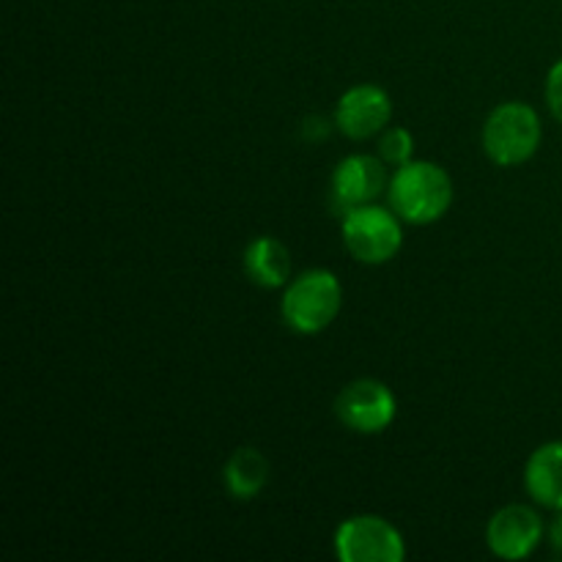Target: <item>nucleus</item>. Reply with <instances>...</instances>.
<instances>
[{"label":"nucleus","mask_w":562,"mask_h":562,"mask_svg":"<svg viewBox=\"0 0 562 562\" xmlns=\"http://www.w3.org/2000/svg\"><path fill=\"white\" fill-rule=\"evenodd\" d=\"M225 488L234 499H256L269 481V461L258 448H239L231 453L223 470Z\"/></svg>","instance_id":"12"},{"label":"nucleus","mask_w":562,"mask_h":562,"mask_svg":"<svg viewBox=\"0 0 562 562\" xmlns=\"http://www.w3.org/2000/svg\"><path fill=\"white\" fill-rule=\"evenodd\" d=\"M335 554L340 562H404V536L387 519L373 514L351 516L335 530Z\"/></svg>","instance_id":"5"},{"label":"nucleus","mask_w":562,"mask_h":562,"mask_svg":"<svg viewBox=\"0 0 562 562\" xmlns=\"http://www.w3.org/2000/svg\"><path fill=\"white\" fill-rule=\"evenodd\" d=\"M525 488L541 508L562 510V439L532 450L525 467Z\"/></svg>","instance_id":"10"},{"label":"nucleus","mask_w":562,"mask_h":562,"mask_svg":"<svg viewBox=\"0 0 562 562\" xmlns=\"http://www.w3.org/2000/svg\"><path fill=\"white\" fill-rule=\"evenodd\" d=\"M543 140L541 115L525 102H503L483 124V151L499 168L530 162Z\"/></svg>","instance_id":"2"},{"label":"nucleus","mask_w":562,"mask_h":562,"mask_svg":"<svg viewBox=\"0 0 562 562\" xmlns=\"http://www.w3.org/2000/svg\"><path fill=\"white\" fill-rule=\"evenodd\" d=\"M340 234H344L346 250L368 267L393 261L404 245V228H401L398 214L373 206V203L346 212L340 220Z\"/></svg>","instance_id":"4"},{"label":"nucleus","mask_w":562,"mask_h":562,"mask_svg":"<svg viewBox=\"0 0 562 562\" xmlns=\"http://www.w3.org/2000/svg\"><path fill=\"white\" fill-rule=\"evenodd\" d=\"M387 198L393 212L404 223L412 225H431L448 214L453 203V181L448 170L439 168L428 159H412L401 165L390 179Z\"/></svg>","instance_id":"1"},{"label":"nucleus","mask_w":562,"mask_h":562,"mask_svg":"<svg viewBox=\"0 0 562 562\" xmlns=\"http://www.w3.org/2000/svg\"><path fill=\"white\" fill-rule=\"evenodd\" d=\"M412 154H415V137L404 126H390L382 140H379V157L387 165H395V168L412 162Z\"/></svg>","instance_id":"13"},{"label":"nucleus","mask_w":562,"mask_h":562,"mask_svg":"<svg viewBox=\"0 0 562 562\" xmlns=\"http://www.w3.org/2000/svg\"><path fill=\"white\" fill-rule=\"evenodd\" d=\"M547 536H549V547L554 549V554H560L562 558V510H558V516L549 521Z\"/></svg>","instance_id":"16"},{"label":"nucleus","mask_w":562,"mask_h":562,"mask_svg":"<svg viewBox=\"0 0 562 562\" xmlns=\"http://www.w3.org/2000/svg\"><path fill=\"white\" fill-rule=\"evenodd\" d=\"M547 104L549 113L562 124V58L549 69L547 75Z\"/></svg>","instance_id":"14"},{"label":"nucleus","mask_w":562,"mask_h":562,"mask_svg":"<svg viewBox=\"0 0 562 562\" xmlns=\"http://www.w3.org/2000/svg\"><path fill=\"white\" fill-rule=\"evenodd\" d=\"M398 401L393 390L379 379H357L340 390L335 401V415L355 434H382L393 426Z\"/></svg>","instance_id":"6"},{"label":"nucleus","mask_w":562,"mask_h":562,"mask_svg":"<svg viewBox=\"0 0 562 562\" xmlns=\"http://www.w3.org/2000/svg\"><path fill=\"white\" fill-rule=\"evenodd\" d=\"M333 124L335 121L324 119V115H311L302 121V137H307V143H322L333 132Z\"/></svg>","instance_id":"15"},{"label":"nucleus","mask_w":562,"mask_h":562,"mask_svg":"<svg viewBox=\"0 0 562 562\" xmlns=\"http://www.w3.org/2000/svg\"><path fill=\"white\" fill-rule=\"evenodd\" d=\"M344 285L329 269H311L291 280L280 300L283 322L300 335H318L338 318Z\"/></svg>","instance_id":"3"},{"label":"nucleus","mask_w":562,"mask_h":562,"mask_svg":"<svg viewBox=\"0 0 562 562\" xmlns=\"http://www.w3.org/2000/svg\"><path fill=\"white\" fill-rule=\"evenodd\" d=\"M384 165L387 162L382 157H371V154H351L340 159L329 181V201L340 217L351 209L373 203L387 190L390 181Z\"/></svg>","instance_id":"7"},{"label":"nucleus","mask_w":562,"mask_h":562,"mask_svg":"<svg viewBox=\"0 0 562 562\" xmlns=\"http://www.w3.org/2000/svg\"><path fill=\"white\" fill-rule=\"evenodd\" d=\"M393 119V102L387 91L379 86H355L338 99L335 108V126L351 140H368L387 130Z\"/></svg>","instance_id":"9"},{"label":"nucleus","mask_w":562,"mask_h":562,"mask_svg":"<svg viewBox=\"0 0 562 562\" xmlns=\"http://www.w3.org/2000/svg\"><path fill=\"white\" fill-rule=\"evenodd\" d=\"M547 536L541 514L530 505H505L488 519L486 543L494 558L499 560H527Z\"/></svg>","instance_id":"8"},{"label":"nucleus","mask_w":562,"mask_h":562,"mask_svg":"<svg viewBox=\"0 0 562 562\" xmlns=\"http://www.w3.org/2000/svg\"><path fill=\"white\" fill-rule=\"evenodd\" d=\"M247 278L261 289H283L291 283V256L289 247L274 236H258L247 245L245 256Z\"/></svg>","instance_id":"11"}]
</instances>
